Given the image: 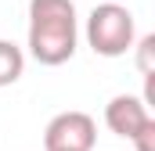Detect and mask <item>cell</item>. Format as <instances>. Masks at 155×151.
I'll return each mask as SVG.
<instances>
[{"instance_id":"3","label":"cell","mask_w":155,"mask_h":151,"mask_svg":"<svg viewBox=\"0 0 155 151\" xmlns=\"http://www.w3.org/2000/svg\"><path fill=\"white\" fill-rule=\"evenodd\" d=\"M97 126L87 112H58L43 130V151H94Z\"/></svg>"},{"instance_id":"6","label":"cell","mask_w":155,"mask_h":151,"mask_svg":"<svg viewBox=\"0 0 155 151\" xmlns=\"http://www.w3.org/2000/svg\"><path fill=\"white\" fill-rule=\"evenodd\" d=\"M137 72L155 76V33L141 36V43H137Z\"/></svg>"},{"instance_id":"4","label":"cell","mask_w":155,"mask_h":151,"mask_svg":"<svg viewBox=\"0 0 155 151\" xmlns=\"http://www.w3.org/2000/svg\"><path fill=\"white\" fill-rule=\"evenodd\" d=\"M152 119H155L152 108H148L141 97H134V94H116V97L105 104V126H108L116 137H123V140H134Z\"/></svg>"},{"instance_id":"2","label":"cell","mask_w":155,"mask_h":151,"mask_svg":"<svg viewBox=\"0 0 155 151\" xmlns=\"http://www.w3.org/2000/svg\"><path fill=\"white\" fill-rule=\"evenodd\" d=\"M137 40L134 14L123 4H97L87 18V43L101 58H123Z\"/></svg>"},{"instance_id":"5","label":"cell","mask_w":155,"mask_h":151,"mask_svg":"<svg viewBox=\"0 0 155 151\" xmlns=\"http://www.w3.org/2000/svg\"><path fill=\"white\" fill-rule=\"evenodd\" d=\"M22 72H25V54H22V47L11 43V40H0V86L18 83Z\"/></svg>"},{"instance_id":"1","label":"cell","mask_w":155,"mask_h":151,"mask_svg":"<svg viewBox=\"0 0 155 151\" xmlns=\"http://www.w3.org/2000/svg\"><path fill=\"white\" fill-rule=\"evenodd\" d=\"M76 40L72 0H29V54L40 65H65L76 54Z\"/></svg>"},{"instance_id":"7","label":"cell","mask_w":155,"mask_h":151,"mask_svg":"<svg viewBox=\"0 0 155 151\" xmlns=\"http://www.w3.org/2000/svg\"><path fill=\"white\" fill-rule=\"evenodd\" d=\"M134 144H137V151H155V119L134 137Z\"/></svg>"}]
</instances>
